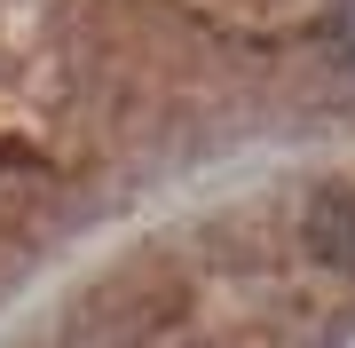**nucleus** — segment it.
Returning a JSON list of instances; mask_svg holds the SVG:
<instances>
[{"label": "nucleus", "instance_id": "f257e3e1", "mask_svg": "<svg viewBox=\"0 0 355 348\" xmlns=\"http://www.w3.org/2000/svg\"><path fill=\"white\" fill-rule=\"evenodd\" d=\"M308 245H316L324 261H355V198H316Z\"/></svg>", "mask_w": 355, "mask_h": 348}, {"label": "nucleus", "instance_id": "f03ea898", "mask_svg": "<svg viewBox=\"0 0 355 348\" xmlns=\"http://www.w3.org/2000/svg\"><path fill=\"white\" fill-rule=\"evenodd\" d=\"M331 56H340V64L355 72V0H347L340 16H331Z\"/></svg>", "mask_w": 355, "mask_h": 348}]
</instances>
